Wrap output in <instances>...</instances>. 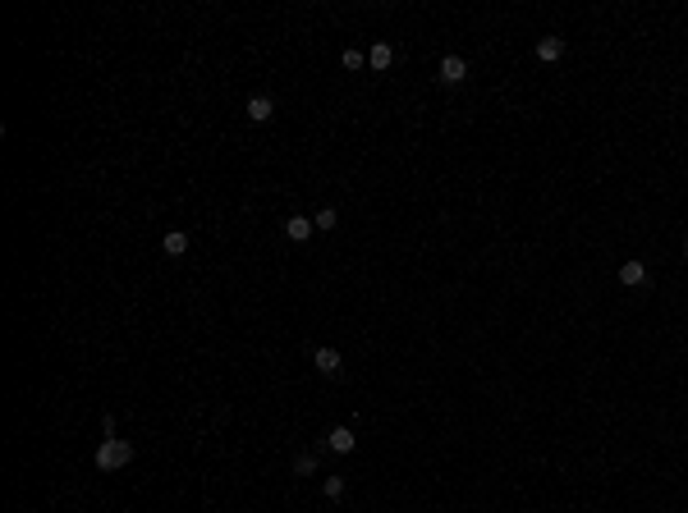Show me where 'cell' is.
<instances>
[{
	"label": "cell",
	"mask_w": 688,
	"mask_h": 513,
	"mask_svg": "<svg viewBox=\"0 0 688 513\" xmlns=\"http://www.w3.org/2000/svg\"><path fill=\"white\" fill-rule=\"evenodd\" d=\"M92 459H96V468H101V472H120V468H129V463H133V444H129V440H115V435H106V440L96 444Z\"/></svg>",
	"instance_id": "6da1fadb"
},
{
	"label": "cell",
	"mask_w": 688,
	"mask_h": 513,
	"mask_svg": "<svg viewBox=\"0 0 688 513\" xmlns=\"http://www.w3.org/2000/svg\"><path fill=\"white\" fill-rule=\"evenodd\" d=\"M436 79H441L445 87H459V83H468V60H463V55H445V60H441V69H436Z\"/></svg>",
	"instance_id": "7a4b0ae2"
},
{
	"label": "cell",
	"mask_w": 688,
	"mask_h": 513,
	"mask_svg": "<svg viewBox=\"0 0 688 513\" xmlns=\"http://www.w3.org/2000/svg\"><path fill=\"white\" fill-rule=\"evenodd\" d=\"M312 367H317L322 376H340V371H344V357H340V348H331V344L312 348Z\"/></svg>",
	"instance_id": "3957f363"
},
{
	"label": "cell",
	"mask_w": 688,
	"mask_h": 513,
	"mask_svg": "<svg viewBox=\"0 0 688 513\" xmlns=\"http://www.w3.org/2000/svg\"><path fill=\"white\" fill-rule=\"evenodd\" d=\"M326 449H331V454H354V449H358L354 427H335L331 435H326Z\"/></svg>",
	"instance_id": "277c9868"
},
{
	"label": "cell",
	"mask_w": 688,
	"mask_h": 513,
	"mask_svg": "<svg viewBox=\"0 0 688 513\" xmlns=\"http://www.w3.org/2000/svg\"><path fill=\"white\" fill-rule=\"evenodd\" d=\"M312 216H289L285 220V238H289V243H308V238H312Z\"/></svg>",
	"instance_id": "5b68a950"
},
{
	"label": "cell",
	"mask_w": 688,
	"mask_h": 513,
	"mask_svg": "<svg viewBox=\"0 0 688 513\" xmlns=\"http://www.w3.org/2000/svg\"><path fill=\"white\" fill-rule=\"evenodd\" d=\"M619 284H628V289H638V284H647V261H638V257H628L624 266H619Z\"/></svg>",
	"instance_id": "8992f818"
},
{
	"label": "cell",
	"mask_w": 688,
	"mask_h": 513,
	"mask_svg": "<svg viewBox=\"0 0 688 513\" xmlns=\"http://www.w3.org/2000/svg\"><path fill=\"white\" fill-rule=\"evenodd\" d=\"M271 115H276V101H271L266 92H257V96H248V120L253 124H266Z\"/></svg>",
	"instance_id": "52a82bcc"
},
{
	"label": "cell",
	"mask_w": 688,
	"mask_h": 513,
	"mask_svg": "<svg viewBox=\"0 0 688 513\" xmlns=\"http://www.w3.org/2000/svg\"><path fill=\"white\" fill-rule=\"evenodd\" d=\"M537 60H541V64L565 60V37H541V42H537Z\"/></svg>",
	"instance_id": "ba28073f"
},
{
	"label": "cell",
	"mask_w": 688,
	"mask_h": 513,
	"mask_svg": "<svg viewBox=\"0 0 688 513\" xmlns=\"http://www.w3.org/2000/svg\"><path fill=\"white\" fill-rule=\"evenodd\" d=\"M367 64H372V69H390V64H395V46L390 42H376L372 51H367Z\"/></svg>",
	"instance_id": "9c48e42d"
},
{
	"label": "cell",
	"mask_w": 688,
	"mask_h": 513,
	"mask_svg": "<svg viewBox=\"0 0 688 513\" xmlns=\"http://www.w3.org/2000/svg\"><path fill=\"white\" fill-rule=\"evenodd\" d=\"M161 248H166V257H184L188 253V234H184V229H170V234L161 238Z\"/></svg>",
	"instance_id": "30bf717a"
},
{
	"label": "cell",
	"mask_w": 688,
	"mask_h": 513,
	"mask_svg": "<svg viewBox=\"0 0 688 513\" xmlns=\"http://www.w3.org/2000/svg\"><path fill=\"white\" fill-rule=\"evenodd\" d=\"M312 225H317V229L326 234V229H335V225H340V211H335V207H322V211L312 216Z\"/></svg>",
	"instance_id": "8fae6325"
},
{
	"label": "cell",
	"mask_w": 688,
	"mask_h": 513,
	"mask_svg": "<svg viewBox=\"0 0 688 513\" xmlns=\"http://www.w3.org/2000/svg\"><path fill=\"white\" fill-rule=\"evenodd\" d=\"M312 472H317L312 454H294V477H312Z\"/></svg>",
	"instance_id": "7c38bea8"
},
{
	"label": "cell",
	"mask_w": 688,
	"mask_h": 513,
	"mask_svg": "<svg viewBox=\"0 0 688 513\" xmlns=\"http://www.w3.org/2000/svg\"><path fill=\"white\" fill-rule=\"evenodd\" d=\"M322 495H326V500H340V495H344V477H326V481H322Z\"/></svg>",
	"instance_id": "4fadbf2b"
},
{
	"label": "cell",
	"mask_w": 688,
	"mask_h": 513,
	"mask_svg": "<svg viewBox=\"0 0 688 513\" xmlns=\"http://www.w3.org/2000/svg\"><path fill=\"white\" fill-rule=\"evenodd\" d=\"M363 64H367V55L358 51V46H349V51H344V69H363Z\"/></svg>",
	"instance_id": "5bb4252c"
},
{
	"label": "cell",
	"mask_w": 688,
	"mask_h": 513,
	"mask_svg": "<svg viewBox=\"0 0 688 513\" xmlns=\"http://www.w3.org/2000/svg\"><path fill=\"white\" fill-rule=\"evenodd\" d=\"M684 257H688V238H684Z\"/></svg>",
	"instance_id": "9a60e30c"
}]
</instances>
